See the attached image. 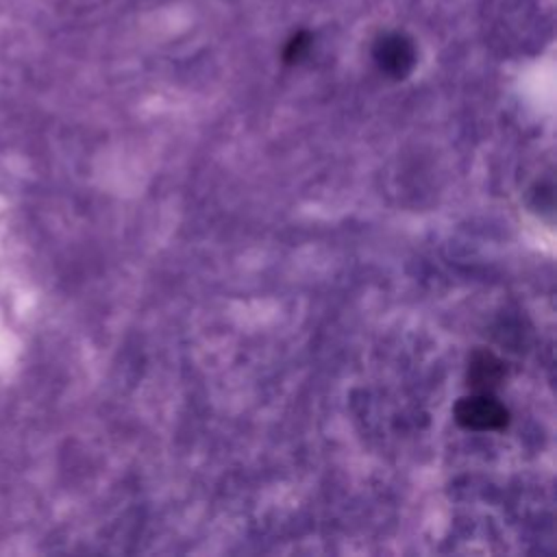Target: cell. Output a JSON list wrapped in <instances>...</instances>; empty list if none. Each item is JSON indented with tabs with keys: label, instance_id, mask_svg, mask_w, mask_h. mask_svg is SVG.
<instances>
[{
	"label": "cell",
	"instance_id": "obj_2",
	"mask_svg": "<svg viewBox=\"0 0 557 557\" xmlns=\"http://www.w3.org/2000/svg\"><path fill=\"white\" fill-rule=\"evenodd\" d=\"M503 374H505V368H503V361L496 355H492L487 350H476L470 357L468 381H470L472 387H479L481 392L490 389V387L500 383Z\"/></svg>",
	"mask_w": 557,
	"mask_h": 557
},
{
	"label": "cell",
	"instance_id": "obj_1",
	"mask_svg": "<svg viewBox=\"0 0 557 557\" xmlns=\"http://www.w3.org/2000/svg\"><path fill=\"white\" fill-rule=\"evenodd\" d=\"M455 418L470 431H498L509 422V411L498 398L483 389L461 398L455 407Z\"/></svg>",
	"mask_w": 557,
	"mask_h": 557
},
{
	"label": "cell",
	"instance_id": "obj_3",
	"mask_svg": "<svg viewBox=\"0 0 557 557\" xmlns=\"http://www.w3.org/2000/svg\"><path fill=\"white\" fill-rule=\"evenodd\" d=\"M376 59L385 72L400 76L409 70L413 54H411V48L407 41H403L400 37H389V39L381 41V46L376 50Z\"/></svg>",
	"mask_w": 557,
	"mask_h": 557
}]
</instances>
